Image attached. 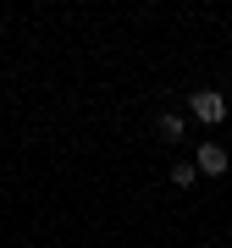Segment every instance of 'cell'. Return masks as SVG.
<instances>
[{"mask_svg":"<svg viewBox=\"0 0 232 248\" xmlns=\"http://www.w3.org/2000/svg\"><path fill=\"white\" fill-rule=\"evenodd\" d=\"M155 133H161L166 143H177V138H182V116H177V110H166L161 122H155Z\"/></svg>","mask_w":232,"mask_h":248,"instance_id":"3","label":"cell"},{"mask_svg":"<svg viewBox=\"0 0 232 248\" xmlns=\"http://www.w3.org/2000/svg\"><path fill=\"white\" fill-rule=\"evenodd\" d=\"M166 177H171V187H194V182H199V171H194V160H182V166H171Z\"/></svg>","mask_w":232,"mask_h":248,"instance_id":"4","label":"cell"},{"mask_svg":"<svg viewBox=\"0 0 232 248\" xmlns=\"http://www.w3.org/2000/svg\"><path fill=\"white\" fill-rule=\"evenodd\" d=\"M194 171H199V177H221V171H227V149H221V143H205V149L194 155Z\"/></svg>","mask_w":232,"mask_h":248,"instance_id":"2","label":"cell"},{"mask_svg":"<svg viewBox=\"0 0 232 248\" xmlns=\"http://www.w3.org/2000/svg\"><path fill=\"white\" fill-rule=\"evenodd\" d=\"M188 116L205 122V127H215V122H227V99L215 89H194V94H188Z\"/></svg>","mask_w":232,"mask_h":248,"instance_id":"1","label":"cell"}]
</instances>
